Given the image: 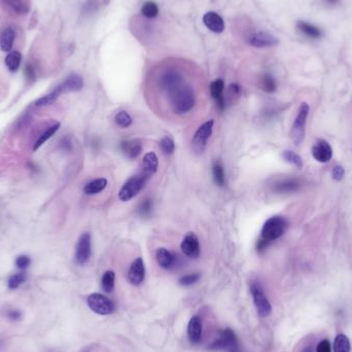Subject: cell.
Segmentation results:
<instances>
[{
    "label": "cell",
    "mask_w": 352,
    "mask_h": 352,
    "mask_svg": "<svg viewBox=\"0 0 352 352\" xmlns=\"http://www.w3.org/2000/svg\"><path fill=\"white\" fill-rule=\"evenodd\" d=\"M182 250L188 258L197 259L200 256L201 248L198 237L194 233H188L182 242Z\"/></svg>",
    "instance_id": "cell-13"
},
{
    "label": "cell",
    "mask_w": 352,
    "mask_h": 352,
    "mask_svg": "<svg viewBox=\"0 0 352 352\" xmlns=\"http://www.w3.org/2000/svg\"><path fill=\"white\" fill-rule=\"evenodd\" d=\"M141 14L147 19H154L159 15V7L153 2H147L142 6Z\"/></svg>",
    "instance_id": "cell-34"
},
{
    "label": "cell",
    "mask_w": 352,
    "mask_h": 352,
    "mask_svg": "<svg viewBox=\"0 0 352 352\" xmlns=\"http://www.w3.org/2000/svg\"><path fill=\"white\" fill-rule=\"evenodd\" d=\"M145 277V267L141 258L136 259L130 267L128 273V279L133 285H139Z\"/></svg>",
    "instance_id": "cell-15"
},
{
    "label": "cell",
    "mask_w": 352,
    "mask_h": 352,
    "mask_svg": "<svg viewBox=\"0 0 352 352\" xmlns=\"http://www.w3.org/2000/svg\"><path fill=\"white\" fill-rule=\"evenodd\" d=\"M114 280H115V275L112 271H106L103 276H102V280H101V285L102 288L105 292L109 293L113 290L114 288Z\"/></svg>",
    "instance_id": "cell-32"
},
{
    "label": "cell",
    "mask_w": 352,
    "mask_h": 352,
    "mask_svg": "<svg viewBox=\"0 0 352 352\" xmlns=\"http://www.w3.org/2000/svg\"><path fill=\"white\" fill-rule=\"evenodd\" d=\"M199 279H200L199 274H189V275H186L180 279V283L182 285L189 286L196 283Z\"/></svg>",
    "instance_id": "cell-41"
},
{
    "label": "cell",
    "mask_w": 352,
    "mask_h": 352,
    "mask_svg": "<svg viewBox=\"0 0 352 352\" xmlns=\"http://www.w3.org/2000/svg\"><path fill=\"white\" fill-rule=\"evenodd\" d=\"M250 290H251L253 302H254V305H256L259 315L262 317L269 316L271 314L272 307L262 287L257 283H252L250 286Z\"/></svg>",
    "instance_id": "cell-7"
},
{
    "label": "cell",
    "mask_w": 352,
    "mask_h": 352,
    "mask_svg": "<svg viewBox=\"0 0 352 352\" xmlns=\"http://www.w3.org/2000/svg\"><path fill=\"white\" fill-rule=\"evenodd\" d=\"M213 125H214L213 121H208V122L204 123L203 125H201L198 128V130L196 131V133L194 135V138H193V148L196 152H198V153L203 152V150L207 144V141L212 134Z\"/></svg>",
    "instance_id": "cell-8"
},
{
    "label": "cell",
    "mask_w": 352,
    "mask_h": 352,
    "mask_svg": "<svg viewBox=\"0 0 352 352\" xmlns=\"http://www.w3.org/2000/svg\"><path fill=\"white\" fill-rule=\"evenodd\" d=\"M185 84L183 74L174 69H169L163 72L159 78V85L162 90L167 92L168 94L172 93L181 86Z\"/></svg>",
    "instance_id": "cell-6"
},
{
    "label": "cell",
    "mask_w": 352,
    "mask_h": 352,
    "mask_svg": "<svg viewBox=\"0 0 352 352\" xmlns=\"http://www.w3.org/2000/svg\"><path fill=\"white\" fill-rule=\"evenodd\" d=\"M22 62V55L18 51H13L6 57L5 63L11 72H17Z\"/></svg>",
    "instance_id": "cell-27"
},
{
    "label": "cell",
    "mask_w": 352,
    "mask_h": 352,
    "mask_svg": "<svg viewBox=\"0 0 352 352\" xmlns=\"http://www.w3.org/2000/svg\"><path fill=\"white\" fill-rule=\"evenodd\" d=\"M212 174L214 183L219 187H225L226 185V176L223 165L220 162H215L212 166Z\"/></svg>",
    "instance_id": "cell-30"
},
{
    "label": "cell",
    "mask_w": 352,
    "mask_h": 352,
    "mask_svg": "<svg viewBox=\"0 0 352 352\" xmlns=\"http://www.w3.org/2000/svg\"><path fill=\"white\" fill-rule=\"evenodd\" d=\"M302 352H312V349H311L310 347H307V348H305Z\"/></svg>",
    "instance_id": "cell-50"
},
{
    "label": "cell",
    "mask_w": 352,
    "mask_h": 352,
    "mask_svg": "<svg viewBox=\"0 0 352 352\" xmlns=\"http://www.w3.org/2000/svg\"><path fill=\"white\" fill-rule=\"evenodd\" d=\"M313 158L319 163H327L332 156V148L325 140H318L311 149Z\"/></svg>",
    "instance_id": "cell-14"
},
{
    "label": "cell",
    "mask_w": 352,
    "mask_h": 352,
    "mask_svg": "<svg viewBox=\"0 0 352 352\" xmlns=\"http://www.w3.org/2000/svg\"><path fill=\"white\" fill-rule=\"evenodd\" d=\"M316 352H331V347H330L329 341L327 339H324V340L320 341L317 344Z\"/></svg>",
    "instance_id": "cell-44"
},
{
    "label": "cell",
    "mask_w": 352,
    "mask_h": 352,
    "mask_svg": "<svg viewBox=\"0 0 352 352\" xmlns=\"http://www.w3.org/2000/svg\"><path fill=\"white\" fill-rule=\"evenodd\" d=\"M115 123L117 126H120L122 128H128L132 125V119L128 112L126 111H120L114 117Z\"/></svg>",
    "instance_id": "cell-36"
},
{
    "label": "cell",
    "mask_w": 352,
    "mask_h": 352,
    "mask_svg": "<svg viewBox=\"0 0 352 352\" xmlns=\"http://www.w3.org/2000/svg\"><path fill=\"white\" fill-rule=\"evenodd\" d=\"M107 186V181L105 179H97L95 181L90 182L84 188V192L87 195H96L102 192Z\"/></svg>",
    "instance_id": "cell-28"
},
{
    "label": "cell",
    "mask_w": 352,
    "mask_h": 352,
    "mask_svg": "<svg viewBox=\"0 0 352 352\" xmlns=\"http://www.w3.org/2000/svg\"><path fill=\"white\" fill-rule=\"evenodd\" d=\"M175 256L166 248H159L156 250V262L163 269H171L175 265Z\"/></svg>",
    "instance_id": "cell-23"
},
{
    "label": "cell",
    "mask_w": 352,
    "mask_h": 352,
    "mask_svg": "<svg viewBox=\"0 0 352 352\" xmlns=\"http://www.w3.org/2000/svg\"><path fill=\"white\" fill-rule=\"evenodd\" d=\"M297 28L302 34L312 39H319L322 36V31L318 27L312 25L308 22L299 21L297 23Z\"/></svg>",
    "instance_id": "cell-25"
},
{
    "label": "cell",
    "mask_w": 352,
    "mask_h": 352,
    "mask_svg": "<svg viewBox=\"0 0 352 352\" xmlns=\"http://www.w3.org/2000/svg\"><path fill=\"white\" fill-rule=\"evenodd\" d=\"M98 8H99V2L98 0H88L84 5L82 11L84 15H92L98 10Z\"/></svg>",
    "instance_id": "cell-40"
},
{
    "label": "cell",
    "mask_w": 352,
    "mask_h": 352,
    "mask_svg": "<svg viewBox=\"0 0 352 352\" xmlns=\"http://www.w3.org/2000/svg\"><path fill=\"white\" fill-rule=\"evenodd\" d=\"M324 2H325L328 6H336V5L339 3V0H324Z\"/></svg>",
    "instance_id": "cell-49"
},
{
    "label": "cell",
    "mask_w": 352,
    "mask_h": 352,
    "mask_svg": "<svg viewBox=\"0 0 352 352\" xmlns=\"http://www.w3.org/2000/svg\"><path fill=\"white\" fill-rule=\"evenodd\" d=\"M160 147L165 154L169 155V154L173 153V151L175 149V144H174V141L172 140V138H170L169 136H165L160 141Z\"/></svg>",
    "instance_id": "cell-39"
},
{
    "label": "cell",
    "mask_w": 352,
    "mask_h": 352,
    "mask_svg": "<svg viewBox=\"0 0 352 352\" xmlns=\"http://www.w3.org/2000/svg\"><path fill=\"white\" fill-rule=\"evenodd\" d=\"M0 8L10 15L23 17L29 14L31 2L30 0H0Z\"/></svg>",
    "instance_id": "cell-9"
},
{
    "label": "cell",
    "mask_w": 352,
    "mask_h": 352,
    "mask_svg": "<svg viewBox=\"0 0 352 352\" xmlns=\"http://www.w3.org/2000/svg\"><path fill=\"white\" fill-rule=\"evenodd\" d=\"M64 93V90L61 85H59L57 88H55L51 93L48 95L39 98L38 100L35 101V106H48L53 104L59 97H60Z\"/></svg>",
    "instance_id": "cell-26"
},
{
    "label": "cell",
    "mask_w": 352,
    "mask_h": 352,
    "mask_svg": "<svg viewBox=\"0 0 352 352\" xmlns=\"http://www.w3.org/2000/svg\"><path fill=\"white\" fill-rule=\"evenodd\" d=\"M309 111H310L309 104L307 102H302L299 108V112L296 116L295 121H293L291 131H290L291 140L296 145H300L304 140L306 123H307Z\"/></svg>",
    "instance_id": "cell-3"
},
{
    "label": "cell",
    "mask_w": 352,
    "mask_h": 352,
    "mask_svg": "<svg viewBox=\"0 0 352 352\" xmlns=\"http://www.w3.org/2000/svg\"><path fill=\"white\" fill-rule=\"evenodd\" d=\"M25 75H26V78L28 81L30 82H33L35 80V71H34V68L32 65L30 64H27L26 67H25Z\"/></svg>",
    "instance_id": "cell-45"
},
{
    "label": "cell",
    "mask_w": 352,
    "mask_h": 352,
    "mask_svg": "<svg viewBox=\"0 0 352 352\" xmlns=\"http://www.w3.org/2000/svg\"><path fill=\"white\" fill-rule=\"evenodd\" d=\"M261 88L267 93H274L277 89L275 78L270 74H265L261 80Z\"/></svg>",
    "instance_id": "cell-33"
},
{
    "label": "cell",
    "mask_w": 352,
    "mask_h": 352,
    "mask_svg": "<svg viewBox=\"0 0 352 352\" xmlns=\"http://www.w3.org/2000/svg\"><path fill=\"white\" fill-rule=\"evenodd\" d=\"M351 345L347 336L340 334L334 341V352H350Z\"/></svg>",
    "instance_id": "cell-31"
},
{
    "label": "cell",
    "mask_w": 352,
    "mask_h": 352,
    "mask_svg": "<svg viewBox=\"0 0 352 352\" xmlns=\"http://www.w3.org/2000/svg\"><path fill=\"white\" fill-rule=\"evenodd\" d=\"M229 93L231 96H234V97H237L240 95L241 93V88L239 87V85L237 84H232L229 88Z\"/></svg>",
    "instance_id": "cell-46"
},
{
    "label": "cell",
    "mask_w": 352,
    "mask_h": 352,
    "mask_svg": "<svg viewBox=\"0 0 352 352\" xmlns=\"http://www.w3.org/2000/svg\"><path fill=\"white\" fill-rule=\"evenodd\" d=\"M171 106L175 113L178 114H185L190 112L196 103L195 99V93L194 90L188 86L183 85L180 88L173 91L169 94Z\"/></svg>",
    "instance_id": "cell-1"
},
{
    "label": "cell",
    "mask_w": 352,
    "mask_h": 352,
    "mask_svg": "<svg viewBox=\"0 0 352 352\" xmlns=\"http://www.w3.org/2000/svg\"><path fill=\"white\" fill-rule=\"evenodd\" d=\"M64 90V93L67 92H77L83 89L84 80L81 75L78 74H70L66 80L60 84Z\"/></svg>",
    "instance_id": "cell-24"
},
{
    "label": "cell",
    "mask_w": 352,
    "mask_h": 352,
    "mask_svg": "<svg viewBox=\"0 0 352 352\" xmlns=\"http://www.w3.org/2000/svg\"><path fill=\"white\" fill-rule=\"evenodd\" d=\"M152 211V201L150 199H145L143 200L139 207H138V213L141 218H149Z\"/></svg>",
    "instance_id": "cell-37"
},
{
    "label": "cell",
    "mask_w": 352,
    "mask_h": 352,
    "mask_svg": "<svg viewBox=\"0 0 352 352\" xmlns=\"http://www.w3.org/2000/svg\"><path fill=\"white\" fill-rule=\"evenodd\" d=\"M10 317H11L13 320H18V319H20V317H21V314H20L19 312L13 311V312H11Z\"/></svg>",
    "instance_id": "cell-48"
},
{
    "label": "cell",
    "mask_w": 352,
    "mask_h": 352,
    "mask_svg": "<svg viewBox=\"0 0 352 352\" xmlns=\"http://www.w3.org/2000/svg\"><path fill=\"white\" fill-rule=\"evenodd\" d=\"M60 123H57L51 127H49L41 136L38 137V139L36 140L34 146H33V150H37L39 147H41L46 141H48L53 135H55V133L60 128Z\"/></svg>",
    "instance_id": "cell-29"
},
{
    "label": "cell",
    "mask_w": 352,
    "mask_h": 352,
    "mask_svg": "<svg viewBox=\"0 0 352 352\" xmlns=\"http://www.w3.org/2000/svg\"><path fill=\"white\" fill-rule=\"evenodd\" d=\"M26 280V275L24 273H18V274H14L13 276L10 277L9 279V287L11 289H16L18 288L22 283H24Z\"/></svg>",
    "instance_id": "cell-38"
},
{
    "label": "cell",
    "mask_w": 352,
    "mask_h": 352,
    "mask_svg": "<svg viewBox=\"0 0 352 352\" xmlns=\"http://www.w3.org/2000/svg\"><path fill=\"white\" fill-rule=\"evenodd\" d=\"M16 41V32L12 27H6L0 31V50L11 52Z\"/></svg>",
    "instance_id": "cell-22"
},
{
    "label": "cell",
    "mask_w": 352,
    "mask_h": 352,
    "mask_svg": "<svg viewBox=\"0 0 352 352\" xmlns=\"http://www.w3.org/2000/svg\"><path fill=\"white\" fill-rule=\"evenodd\" d=\"M302 183L297 179H285L274 185V191L280 194L295 193L300 190Z\"/></svg>",
    "instance_id": "cell-18"
},
{
    "label": "cell",
    "mask_w": 352,
    "mask_h": 352,
    "mask_svg": "<svg viewBox=\"0 0 352 352\" xmlns=\"http://www.w3.org/2000/svg\"><path fill=\"white\" fill-rule=\"evenodd\" d=\"M149 179V176H147L141 171L138 174L132 176V178L129 179L122 187L119 193L120 200L123 202H127L133 199L135 196L138 195L143 190Z\"/></svg>",
    "instance_id": "cell-2"
},
{
    "label": "cell",
    "mask_w": 352,
    "mask_h": 352,
    "mask_svg": "<svg viewBox=\"0 0 352 352\" xmlns=\"http://www.w3.org/2000/svg\"><path fill=\"white\" fill-rule=\"evenodd\" d=\"M31 264V260L29 257L27 256H20L16 259V266L19 268V269H26L30 266Z\"/></svg>",
    "instance_id": "cell-42"
},
{
    "label": "cell",
    "mask_w": 352,
    "mask_h": 352,
    "mask_svg": "<svg viewBox=\"0 0 352 352\" xmlns=\"http://www.w3.org/2000/svg\"><path fill=\"white\" fill-rule=\"evenodd\" d=\"M248 44L254 48L265 49V48H273L277 46L279 44V41L277 37L268 32L259 31L250 35V37L248 38Z\"/></svg>",
    "instance_id": "cell-12"
},
{
    "label": "cell",
    "mask_w": 352,
    "mask_h": 352,
    "mask_svg": "<svg viewBox=\"0 0 352 352\" xmlns=\"http://www.w3.org/2000/svg\"><path fill=\"white\" fill-rule=\"evenodd\" d=\"M282 158L287 162L292 165H295L298 168L303 167V160L301 156L292 150H284L282 153Z\"/></svg>",
    "instance_id": "cell-35"
},
{
    "label": "cell",
    "mask_w": 352,
    "mask_h": 352,
    "mask_svg": "<svg viewBox=\"0 0 352 352\" xmlns=\"http://www.w3.org/2000/svg\"><path fill=\"white\" fill-rule=\"evenodd\" d=\"M234 352H236V351H234Z\"/></svg>",
    "instance_id": "cell-51"
},
{
    "label": "cell",
    "mask_w": 352,
    "mask_h": 352,
    "mask_svg": "<svg viewBox=\"0 0 352 352\" xmlns=\"http://www.w3.org/2000/svg\"><path fill=\"white\" fill-rule=\"evenodd\" d=\"M224 91H225V83L223 80H215L214 82L211 83L210 85L211 96L214 99L215 103H217V106L221 110H223L226 106Z\"/></svg>",
    "instance_id": "cell-17"
},
{
    "label": "cell",
    "mask_w": 352,
    "mask_h": 352,
    "mask_svg": "<svg viewBox=\"0 0 352 352\" xmlns=\"http://www.w3.org/2000/svg\"><path fill=\"white\" fill-rule=\"evenodd\" d=\"M204 25L214 33H222L225 30L224 19L217 13L209 12L203 16Z\"/></svg>",
    "instance_id": "cell-16"
},
{
    "label": "cell",
    "mask_w": 352,
    "mask_h": 352,
    "mask_svg": "<svg viewBox=\"0 0 352 352\" xmlns=\"http://www.w3.org/2000/svg\"><path fill=\"white\" fill-rule=\"evenodd\" d=\"M269 244H270V242L266 241L263 238H260L258 240V242H257V249H258V251H264L269 246Z\"/></svg>",
    "instance_id": "cell-47"
},
{
    "label": "cell",
    "mask_w": 352,
    "mask_h": 352,
    "mask_svg": "<svg viewBox=\"0 0 352 352\" xmlns=\"http://www.w3.org/2000/svg\"><path fill=\"white\" fill-rule=\"evenodd\" d=\"M286 228L287 223L282 217L270 218L263 226L261 238L271 243L272 241L280 238L284 234Z\"/></svg>",
    "instance_id": "cell-4"
},
{
    "label": "cell",
    "mask_w": 352,
    "mask_h": 352,
    "mask_svg": "<svg viewBox=\"0 0 352 352\" xmlns=\"http://www.w3.org/2000/svg\"><path fill=\"white\" fill-rule=\"evenodd\" d=\"M344 175H345V171H344V168L340 165H337L335 166L334 168H332L331 170V176H332V179H334L335 181L337 182H340L344 179Z\"/></svg>",
    "instance_id": "cell-43"
},
{
    "label": "cell",
    "mask_w": 352,
    "mask_h": 352,
    "mask_svg": "<svg viewBox=\"0 0 352 352\" xmlns=\"http://www.w3.org/2000/svg\"><path fill=\"white\" fill-rule=\"evenodd\" d=\"M92 253V239L90 233H84L80 237L75 249V261L78 265H85Z\"/></svg>",
    "instance_id": "cell-10"
},
{
    "label": "cell",
    "mask_w": 352,
    "mask_h": 352,
    "mask_svg": "<svg viewBox=\"0 0 352 352\" xmlns=\"http://www.w3.org/2000/svg\"><path fill=\"white\" fill-rule=\"evenodd\" d=\"M87 303L90 309L99 315L111 314L114 310L112 302L101 293H92L88 297Z\"/></svg>",
    "instance_id": "cell-5"
},
{
    "label": "cell",
    "mask_w": 352,
    "mask_h": 352,
    "mask_svg": "<svg viewBox=\"0 0 352 352\" xmlns=\"http://www.w3.org/2000/svg\"><path fill=\"white\" fill-rule=\"evenodd\" d=\"M238 347L237 338L231 328H226L220 331V337L215 340L210 349H226L230 351H236Z\"/></svg>",
    "instance_id": "cell-11"
},
{
    "label": "cell",
    "mask_w": 352,
    "mask_h": 352,
    "mask_svg": "<svg viewBox=\"0 0 352 352\" xmlns=\"http://www.w3.org/2000/svg\"><path fill=\"white\" fill-rule=\"evenodd\" d=\"M159 166V160L156 154L152 151L145 153L143 156V160L141 162V172L146 174L149 178L156 172Z\"/></svg>",
    "instance_id": "cell-19"
},
{
    "label": "cell",
    "mask_w": 352,
    "mask_h": 352,
    "mask_svg": "<svg viewBox=\"0 0 352 352\" xmlns=\"http://www.w3.org/2000/svg\"><path fill=\"white\" fill-rule=\"evenodd\" d=\"M188 335L193 343H199L202 338V321L199 316H193L188 325Z\"/></svg>",
    "instance_id": "cell-21"
},
{
    "label": "cell",
    "mask_w": 352,
    "mask_h": 352,
    "mask_svg": "<svg viewBox=\"0 0 352 352\" xmlns=\"http://www.w3.org/2000/svg\"><path fill=\"white\" fill-rule=\"evenodd\" d=\"M121 149L128 159H136L141 151L142 144L139 140H125L121 142Z\"/></svg>",
    "instance_id": "cell-20"
}]
</instances>
